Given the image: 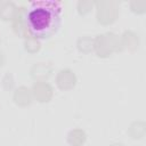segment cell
Masks as SVG:
<instances>
[{
  "instance_id": "obj_1",
  "label": "cell",
  "mask_w": 146,
  "mask_h": 146,
  "mask_svg": "<svg viewBox=\"0 0 146 146\" xmlns=\"http://www.w3.org/2000/svg\"><path fill=\"white\" fill-rule=\"evenodd\" d=\"M62 2L36 0L30 2L25 13V24L31 35L36 39H49L60 27Z\"/></svg>"
}]
</instances>
